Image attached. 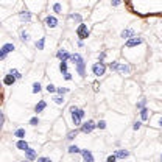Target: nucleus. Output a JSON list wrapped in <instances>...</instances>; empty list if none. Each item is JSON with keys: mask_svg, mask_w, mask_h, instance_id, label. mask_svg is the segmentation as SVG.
<instances>
[{"mask_svg": "<svg viewBox=\"0 0 162 162\" xmlns=\"http://www.w3.org/2000/svg\"><path fill=\"white\" fill-rule=\"evenodd\" d=\"M70 115H72V122L75 126H81L83 123V117H84V109L76 108V106H70Z\"/></svg>", "mask_w": 162, "mask_h": 162, "instance_id": "obj_1", "label": "nucleus"}, {"mask_svg": "<svg viewBox=\"0 0 162 162\" xmlns=\"http://www.w3.org/2000/svg\"><path fill=\"white\" fill-rule=\"evenodd\" d=\"M92 72H94L95 76H103L104 72H106V66H104V62H103V61L95 62V64L92 66Z\"/></svg>", "mask_w": 162, "mask_h": 162, "instance_id": "obj_2", "label": "nucleus"}, {"mask_svg": "<svg viewBox=\"0 0 162 162\" xmlns=\"http://www.w3.org/2000/svg\"><path fill=\"white\" fill-rule=\"evenodd\" d=\"M76 35H78V38L81 41L83 39H87L89 38V28H87V25L86 24H80L78 28H76Z\"/></svg>", "mask_w": 162, "mask_h": 162, "instance_id": "obj_3", "label": "nucleus"}, {"mask_svg": "<svg viewBox=\"0 0 162 162\" xmlns=\"http://www.w3.org/2000/svg\"><path fill=\"white\" fill-rule=\"evenodd\" d=\"M14 49H16V47H14V44H13V42L3 44L2 50H0V59H5V58H7V55H8V53H11Z\"/></svg>", "mask_w": 162, "mask_h": 162, "instance_id": "obj_4", "label": "nucleus"}, {"mask_svg": "<svg viewBox=\"0 0 162 162\" xmlns=\"http://www.w3.org/2000/svg\"><path fill=\"white\" fill-rule=\"evenodd\" d=\"M95 128H97V125L94 123V120H87V122H84V123L81 125V132L89 134V132H92Z\"/></svg>", "mask_w": 162, "mask_h": 162, "instance_id": "obj_5", "label": "nucleus"}, {"mask_svg": "<svg viewBox=\"0 0 162 162\" xmlns=\"http://www.w3.org/2000/svg\"><path fill=\"white\" fill-rule=\"evenodd\" d=\"M142 42H143L142 38H139V36H132V38H129V39L125 42V45H126L128 49H132V47H136V45H140Z\"/></svg>", "mask_w": 162, "mask_h": 162, "instance_id": "obj_6", "label": "nucleus"}, {"mask_svg": "<svg viewBox=\"0 0 162 162\" xmlns=\"http://www.w3.org/2000/svg\"><path fill=\"white\" fill-rule=\"evenodd\" d=\"M44 24H45V27H49V28H56V27H58V19H56L55 16H47V17L44 19Z\"/></svg>", "mask_w": 162, "mask_h": 162, "instance_id": "obj_7", "label": "nucleus"}, {"mask_svg": "<svg viewBox=\"0 0 162 162\" xmlns=\"http://www.w3.org/2000/svg\"><path fill=\"white\" fill-rule=\"evenodd\" d=\"M70 56H72V55H70L66 49H59V50L56 52V58H58L59 61H69Z\"/></svg>", "mask_w": 162, "mask_h": 162, "instance_id": "obj_8", "label": "nucleus"}, {"mask_svg": "<svg viewBox=\"0 0 162 162\" xmlns=\"http://www.w3.org/2000/svg\"><path fill=\"white\" fill-rule=\"evenodd\" d=\"M19 19H21L22 22H31L33 16H31V13H30L28 10H24V11L19 13Z\"/></svg>", "mask_w": 162, "mask_h": 162, "instance_id": "obj_9", "label": "nucleus"}, {"mask_svg": "<svg viewBox=\"0 0 162 162\" xmlns=\"http://www.w3.org/2000/svg\"><path fill=\"white\" fill-rule=\"evenodd\" d=\"M25 157L28 160H36L38 159V151L35 148H28V150H25Z\"/></svg>", "mask_w": 162, "mask_h": 162, "instance_id": "obj_10", "label": "nucleus"}, {"mask_svg": "<svg viewBox=\"0 0 162 162\" xmlns=\"http://www.w3.org/2000/svg\"><path fill=\"white\" fill-rule=\"evenodd\" d=\"M132 36H136V33H134L132 28H125V30L120 33V38H122V39H126V41H128L129 38H132Z\"/></svg>", "mask_w": 162, "mask_h": 162, "instance_id": "obj_11", "label": "nucleus"}, {"mask_svg": "<svg viewBox=\"0 0 162 162\" xmlns=\"http://www.w3.org/2000/svg\"><path fill=\"white\" fill-rule=\"evenodd\" d=\"M75 69H76V72H78V75L81 76V78H84L86 76V62L83 61V62H80V64H76L75 66Z\"/></svg>", "mask_w": 162, "mask_h": 162, "instance_id": "obj_12", "label": "nucleus"}, {"mask_svg": "<svg viewBox=\"0 0 162 162\" xmlns=\"http://www.w3.org/2000/svg\"><path fill=\"white\" fill-rule=\"evenodd\" d=\"M117 72H118L120 75H129V73H131V67H129L128 64H120Z\"/></svg>", "mask_w": 162, "mask_h": 162, "instance_id": "obj_13", "label": "nucleus"}, {"mask_svg": "<svg viewBox=\"0 0 162 162\" xmlns=\"http://www.w3.org/2000/svg\"><path fill=\"white\" fill-rule=\"evenodd\" d=\"M16 76H13L11 73H8V75H5V78H3V84L5 86H13L14 83H16Z\"/></svg>", "mask_w": 162, "mask_h": 162, "instance_id": "obj_14", "label": "nucleus"}, {"mask_svg": "<svg viewBox=\"0 0 162 162\" xmlns=\"http://www.w3.org/2000/svg\"><path fill=\"white\" fill-rule=\"evenodd\" d=\"M16 146L19 148V150H22V151H25V150H28L30 146H28V142L25 140V139H19L17 140V143H16Z\"/></svg>", "mask_w": 162, "mask_h": 162, "instance_id": "obj_15", "label": "nucleus"}, {"mask_svg": "<svg viewBox=\"0 0 162 162\" xmlns=\"http://www.w3.org/2000/svg\"><path fill=\"white\" fill-rule=\"evenodd\" d=\"M81 154H83V159H84L86 162H94V156H92V153H90L89 150H83Z\"/></svg>", "mask_w": 162, "mask_h": 162, "instance_id": "obj_16", "label": "nucleus"}, {"mask_svg": "<svg viewBox=\"0 0 162 162\" xmlns=\"http://www.w3.org/2000/svg\"><path fill=\"white\" fill-rule=\"evenodd\" d=\"M45 108H47V103H45L44 100H41V101L35 106V112H36V114H39V112H42Z\"/></svg>", "mask_w": 162, "mask_h": 162, "instance_id": "obj_17", "label": "nucleus"}, {"mask_svg": "<svg viewBox=\"0 0 162 162\" xmlns=\"http://www.w3.org/2000/svg\"><path fill=\"white\" fill-rule=\"evenodd\" d=\"M114 154L117 156V159H125V157L129 156V151H126V150H115Z\"/></svg>", "mask_w": 162, "mask_h": 162, "instance_id": "obj_18", "label": "nucleus"}, {"mask_svg": "<svg viewBox=\"0 0 162 162\" xmlns=\"http://www.w3.org/2000/svg\"><path fill=\"white\" fill-rule=\"evenodd\" d=\"M70 61H72V62H73V64L76 66V64H80V62H83L84 59H83V56H81L80 53H75V55H72V56H70Z\"/></svg>", "mask_w": 162, "mask_h": 162, "instance_id": "obj_19", "label": "nucleus"}, {"mask_svg": "<svg viewBox=\"0 0 162 162\" xmlns=\"http://www.w3.org/2000/svg\"><path fill=\"white\" fill-rule=\"evenodd\" d=\"M21 41L22 42H30V33L28 31H25V30H21Z\"/></svg>", "mask_w": 162, "mask_h": 162, "instance_id": "obj_20", "label": "nucleus"}, {"mask_svg": "<svg viewBox=\"0 0 162 162\" xmlns=\"http://www.w3.org/2000/svg\"><path fill=\"white\" fill-rule=\"evenodd\" d=\"M25 129L24 128H17L16 131H14V137H17V139H25Z\"/></svg>", "mask_w": 162, "mask_h": 162, "instance_id": "obj_21", "label": "nucleus"}, {"mask_svg": "<svg viewBox=\"0 0 162 162\" xmlns=\"http://www.w3.org/2000/svg\"><path fill=\"white\" fill-rule=\"evenodd\" d=\"M67 151H69V153H70V154H78V153H81V151H83V150H80V148H78V146H76V145H70V146H69V150H67Z\"/></svg>", "mask_w": 162, "mask_h": 162, "instance_id": "obj_22", "label": "nucleus"}, {"mask_svg": "<svg viewBox=\"0 0 162 162\" xmlns=\"http://www.w3.org/2000/svg\"><path fill=\"white\" fill-rule=\"evenodd\" d=\"M67 19L72 21V22H81V16H80V14H69Z\"/></svg>", "mask_w": 162, "mask_h": 162, "instance_id": "obj_23", "label": "nucleus"}, {"mask_svg": "<svg viewBox=\"0 0 162 162\" xmlns=\"http://www.w3.org/2000/svg\"><path fill=\"white\" fill-rule=\"evenodd\" d=\"M45 90H47L49 94H55V92L58 90V87H56L55 84H52V83H49V84H47V87H45Z\"/></svg>", "mask_w": 162, "mask_h": 162, "instance_id": "obj_24", "label": "nucleus"}, {"mask_svg": "<svg viewBox=\"0 0 162 162\" xmlns=\"http://www.w3.org/2000/svg\"><path fill=\"white\" fill-rule=\"evenodd\" d=\"M148 112H150V111H148L146 108H142V109H140V118H142L143 122L148 120Z\"/></svg>", "mask_w": 162, "mask_h": 162, "instance_id": "obj_25", "label": "nucleus"}, {"mask_svg": "<svg viewBox=\"0 0 162 162\" xmlns=\"http://www.w3.org/2000/svg\"><path fill=\"white\" fill-rule=\"evenodd\" d=\"M44 45H45V38H41V39L36 42V49H38V50H44Z\"/></svg>", "mask_w": 162, "mask_h": 162, "instance_id": "obj_26", "label": "nucleus"}, {"mask_svg": "<svg viewBox=\"0 0 162 162\" xmlns=\"http://www.w3.org/2000/svg\"><path fill=\"white\" fill-rule=\"evenodd\" d=\"M76 136H78V129H72V131L67 132V139H69V140H73Z\"/></svg>", "mask_w": 162, "mask_h": 162, "instance_id": "obj_27", "label": "nucleus"}, {"mask_svg": "<svg viewBox=\"0 0 162 162\" xmlns=\"http://www.w3.org/2000/svg\"><path fill=\"white\" fill-rule=\"evenodd\" d=\"M8 73H11V75H13V76H16L17 80H21V78H22V73H21V72H19L17 69H11V70H10Z\"/></svg>", "mask_w": 162, "mask_h": 162, "instance_id": "obj_28", "label": "nucleus"}, {"mask_svg": "<svg viewBox=\"0 0 162 162\" xmlns=\"http://www.w3.org/2000/svg\"><path fill=\"white\" fill-rule=\"evenodd\" d=\"M118 66H120V62H117V61H112V62L109 64V69H111L112 72H117V70H118Z\"/></svg>", "mask_w": 162, "mask_h": 162, "instance_id": "obj_29", "label": "nucleus"}, {"mask_svg": "<svg viewBox=\"0 0 162 162\" xmlns=\"http://www.w3.org/2000/svg\"><path fill=\"white\" fill-rule=\"evenodd\" d=\"M53 101H55V103H56V104H64V97H62V95H59V94H58V95H56V97H55V98H53Z\"/></svg>", "mask_w": 162, "mask_h": 162, "instance_id": "obj_30", "label": "nucleus"}, {"mask_svg": "<svg viewBox=\"0 0 162 162\" xmlns=\"http://www.w3.org/2000/svg\"><path fill=\"white\" fill-rule=\"evenodd\" d=\"M59 70H61L62 73L67 72V61H61V62H59Z\"/></svg>", "mask_w": 162, "mask_h": 162, "instance_id": "obj_31", "label": "nucleus"}, {"mask_svg": "<svg viewBox=\"0 0 162 162\" xmlns=\"http://www.w3.org/2000/svg\"><path fill=\"white\" fill-rule=\"evenodd\" d=\"M41 89H42V86H41L39 83H35V84H33L31 92H33V94H38V92H41Z\"/></svg>", "mask_w": 162, "mask_h": 162, "instance_id": "obj_32", "label": "nucleus"}, {"mask_svg": "<svg viewBox=\"0 0 162 162\" xmlns=\"http://www.w3.org/2000/svg\"><path fill=\"white\" fill-rule=\"evenodd\" d=\"M53 11L58 13V14H61V13H62V7H61V3H55V5H53Z\"/></svg>", "mask_w": 162, "mask_h": 162, "instance_id": "obj_33", "label": "nucleus"}, {"mask_svg": "<svg viewBox=\"0 0 162 162\" xmlns=\"http://www.w3.org/2000/svg\"><path fill=\"white\" fill-rule=\"evenodd\" d=\"M30 125L38 126V125H39V118H38V117H31V118H30Z\"/></svg>", "mask_w": 162, "mask_h": 162, "instance_id": "obj_34", "label": "nucleus"}, {"mask_svg": "<svg viewBox=\"0 0 162 162\" xmlns=\"http://www.w3.org/2000/svg\"><path fill=\"white\" fill-rule=\"evenodd\" d=\"M56 92H58L59 95H64V94H67V92H69V89H67V87H58V90H56Z\"/></svg>", "mask_w": 162, "mask_h": 162, "instance_id": "obj_35", "label": "nucleus"}, {"mask_svg": "<svg viewBox=\"0 0 162 162\" xmlns=\"http://www.w3.org/2000/svg\"><path fill=\"white\" fill-rule=\"evenodd\" d=\"M145 104H146V100H145V98H142V100L137 103V109H142V108H145Z\"/></svg>", "mask_w": 162, "mask_h": 162, "instance_id": "obj_36", "label": "nucleus"}, {"mask_svg": "<svg viewBox=\"0 0 162 162\" xmlns=\"http://www.w3.org/2000/svg\"><path fill=\"white\" fill-rule=\"evenodd\" d=\"M97 128H98V129H104V128H106V122H104V120H100V122L97 123Z\"/></svg>", "mask_w": 162, "mask_h": 162, "instance_id": "obj_37", "label": "nucleus"}, {"mask_svg": "<svg viewBox=\"0 0 162 162\" xmlns=\"http://www.w3.org/2000/svg\"><path fill=\"white\" fill-rule=\"evenodd\" d=\"M140 126H142V123H140V122H134L132 129H134V131H137V129H140Z\"/></svg>", "mask_w": 162, "mask_h": 162, "instance_id": "obj_38", "label": "nucleus"}, {"mask_svg": "<svg viewBox=\"0 0 162 162\" xmlns=\"http://www.w3.org/2000/svg\"><path fill=\"white\" fill-rule=\"evenodd\" d=\"M120 3H122V0H111V5H112L114 8H115V7H118Z\"/></svg>", "mask_w": 162, "mask_h": 162, "instance_id": "obj_39", "label": "nucleus"}, {"mask_svg": "<svg viewBox=\"0 0 162 162\" xmlns=\"http://www.w3.org/2000/svg\"><path fill=\"white\" fill-rule=\"evenodd\" d=\"M106 58V52H101V53H98V61H103Z\"/></svg>", "mask_w": 162, "mask_h": 162, "instance_id": "obj_40", "label": "nucleus"}, {"mask_svg": "<svg viewBox=\"0 0 162 162\" xmlns=\"http://www.w3.org/2000/svg\"><path fill=\"white\" fill-rule=\"evenodd\" d=\"M38 160H39V162H52L50 157H38Z\"/></svg>", "mask_w": 162, "mask_h": 162, "instance_id": "obj_41", "label": "nucleus"}, {"mask_svg": "<svg viewBox=\"0 0 162 162\" xmlns=\"http://www.w3.org/2000/svg\"><path fill=\"white\" fill-rule=\"evenodd\" d=\"M117 159V156L115 154H111V156H108V162H114Z\"/></svg>", "mask_w": 162, "mask_h": 162, "instance_id": "obj_42", "label": "nucleus"}, {"mask_svg": "<svg viewBox=\"0 0 162 162\" xmlns=\"http://www.w3.org/2000/svg\"><path fill=\"white\" fill-rule=\"evenodd\" d=\"M64 78H66L67 81H70V80H72V73H69V72H66V73H64Z\"/></svg>", "mask_w": 162, "mask_h": 162, "instance_id": "obj_43", "label": "nucleus"}, {"mask_svg": "<svg viewBox=\"0 0 162 162\" xmlns=\"http://www.w3.org/2000/svg\"><path fill=\"white\" fill-rule=\"evenodd\" d=\"M157 126H162V117L159 118V122H157Z\"/></svg>", "mask_w": 162, "mask_h": 162, "instance_id": "obj_44", "label": "nucleus"}, {"mask_svg": "<svg viewBox=\"0 0 162 162\" xmlns=\"http://www.w3.org/2000/svg\"><path fill=\"white\" fill-rule=\"evenodd\" d=\"M160 159H162V157H160Z\"/></svg>", "mask_w": 162, "mask_h": 162, "instance_id": "obj_45", "label": "nucleus"}]
</instances>
